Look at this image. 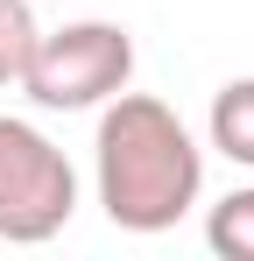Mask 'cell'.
<instances>
[{"label": "cell", "mask_w": 254, "mask_h": 261, "mask_svg": "<svg viewBox=\"0 0 254 261\" xmlns=\"http://www.w3.org/2000/svg\"><path fill=\"white\" fill-rule=\"evenodd\" d=\"M99 205L120 233H169L205 191V148L148 92H113L99 113Z\"/></svg>", "instance_id": "obj_1"}, {"label": "cell", "mask_w": 254, "mask_h": 261, "mask_svg": "<svg viewBox=\"0 0 254 261\" xmlns=\"http://www.w3.org/2000/svg\"><path fill=\"white\" fill-rule=\"evenodd\" d=\"M127 78H134V36L120 21H64V29L36 36L21 92L42 113H85V106H106L113 92H127Z\"/></svg>", "instance_id": "obj_2"}, {"label": "cell", "mask_w": 254, "mask_h": 261, "mask_svg": "<svg viewBox=\"0 0 254 261\" xmlns=\"http://www.w3.org/2000/svg\"><path fill=\"white\" fill-rule=\"evenodd\" d=\"M78 212V170L42 127L0 113V240L42 247Z\"/></svg>", "instance_id": "obj_3"}, {"label": "cell", "mask_w": 254, "mask_h": 261, "mask_svg": "<svg viewBox=\"0 0 254 261\" xmlns=\"http://www.w3.org/2000/svg\"><path fill=\"white\" fill-rule=\"evenodd\" d=\"M212 148L226 163H247L254 170V78H233V85L212 92Z\"/></svg>", "instance_id": "obj_4"}, {"label": "cell", "mask_w": 254, "mask_h": 261, "mask_svg": "<svg viewBox=\"0 0 254 261\" xmlns=\"http://www.w3.org/2000/svg\"><path fill=\"white\" fill-rule=\"evenodd\" d=\"M205 240H212V254H226V261H254V184L247 191H226L212 205Z\"/></svg>", "instance_id": "obj_5"}, {"label": "cell", "mask_w": 254, "mask_h": 261, "mask_svg": "<svg viewBox=\"0 0 254 261\" xmlns=\"http://www.w3.org/2000/svg\"><path fill=\"white\" fill-rule=\"evenodd\" d=\"M36 36H42V29H36V7H29V0H0V85H21Z\"/></svg>", "instance_id": "obj_6"}]
</instances>
